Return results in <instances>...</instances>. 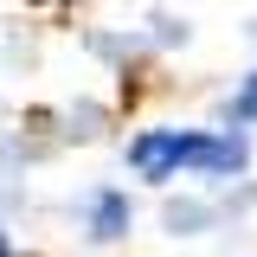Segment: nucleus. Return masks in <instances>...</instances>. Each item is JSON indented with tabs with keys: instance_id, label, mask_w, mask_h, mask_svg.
Wrapping results in <instances>:
<instances>
[{
	"instance_id": "nucleus-6",
	"label": "nucleus",
	"mask_w": 257,
	"mask_h": 257,
	"mask_svg": "<svg viewBox=\"0 0 257 257\" xmlns=\"http://www.w3.org/2000/svg\"><path fill=\"white\" fill-rule=\"evenodd\" d=\"M0 257H13V251H7V238H0Z\"/></svg>"
},
{
	"instance_id": "nucleus-1",
	"label": "nucleus",
	"mask_w": 257,
	"mask_h": 257,
	"mask_svg": "<svg viewBox=\"0 0 257 257\" xmlns=\"http://www.w3.org/2000/svg\"><path fill=\"white\" fill-rule=\"evenodd\" d=\"M199 142H206V128H142L135 142H128V167L142 174V180H180L193 174V161H199Z\"/></svg>"
},
{
	"instance_id": "nucleus-5",
	"label": "nucleus",
	"mask_w": 257,
	"mask_h": 257,
	"mask_svg": "<svg viewBox=\"0 0 257 257\" xmlns=\"http://www.w3.org/2000/svg\"><path fill=\"white\" fill-rule=\"evenodd\" d=\"M212 212L206 206H167V231H193V225H206Z\"/></svg>"
},
{
	"instance_id": "nucleus-2",
	"label": "nucleus",
	"mask_w": 257,
	"mask_h": 257,
	"mask_svg": "<svg viewBox=\"0 0 257 257\" xmlns=\"http://www.w3.org/2000/svg\"><path fill=\"white\" fill-rule=\"evenodd\" d=\"M244 167H251V142H244V128H206L193 174H199V180H231V174H244Z\"/></svg>"
},
{
	"instance_id": "nucleus-4",
	"label": "nucleus",
	"mask_w": 257,
	"mask_h": 257,
	"mask_svg": "<svg viewBox=\"0 0 257 257\" xmlns=\"http://www.w3.org/2000/svg\"><path fill=\"white\" fill-rule=\"evenodd\" d=\"M225 122H231V128H257V71L244 77V90L225 103Z\"/></svg>"
},
{
	"instance_id": "nucleus-3",
	"label": "nucleus",
	"mask_w": 257,
	"mask_h": 257,
	"mask_svg": "<svg viewBox=\"0 0 257 257\" xmlns=\"http://www.w3.org/2000/svg\"><path fill=\"white\" fill-rule=\"evenodd\" d=\"M128 225H135L128 193H122V187H96L90 206H84V231H90L96 244H116V238H128Z\"/></svg>"
}]
</instances>
